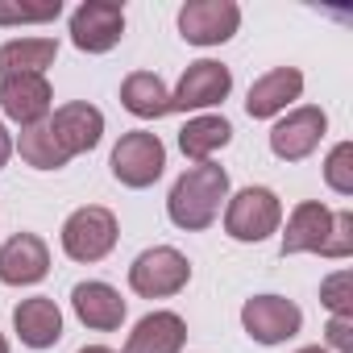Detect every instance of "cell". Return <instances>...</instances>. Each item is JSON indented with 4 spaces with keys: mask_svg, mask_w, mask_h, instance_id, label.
Listing matches in <instances>:
<instances>
[{
    "mask_svg": "<svg viewBox=\"0 0 353 353\" xmlns=\"http://www.w3.org/2000/svg\"><path fill=\"white\" fill-rule=\"evenodd\" d=\"M241 328L258 345H283L303 328V312L283 295H254L241 307Z\"/></svg>",
    "mask_w": 353,
    "mask_h": 353,
    "instance_id": "7",
    "label": "cell"
},
{
    "mask_svg": "<svg viewBox=\"0 0 353 353\" xmlns=\"http://www.w3.org/2000/svg\"><path fill=\"white\" fill-rule=\"evenodd\" d=\"M63 13L59 0L46 5H13V0H0V26H38V21H54Z\"/></svg>",
    "mask_w": 353,
    "mask_h": 353,
    "instance_id": "24",
    "label": "cell"
},
{
    "mask_svg": "<svg viewBox=\"0 0 353 353\" xmlns=\"http://www.w3.org/2000/svg\"><path fill=\"white\" fill-rule=\"evenodd\" d=\"M125 34V9L112 0H83L71 13V42L88 54H104Z\"/></svg>",
    "mask_w": 353,
    "mask_h": 353,
    "instance_id": "8",
    "label": "cell"
},
{
    "mask_svg": "<svg viewBox=\"0 0 353 353\" xmlns=\"http://www.w3.org/2000/svg\"><path fill=\"white\" fill-rule=\"evenodd\" d=\"M13 328H17L21 345L50 349L63 336V312H59V303L50 295H34V299H21L13 307Z\"/></svg>",
    "mask_w": 353,
    "mask_h": 353,
    "instance_id": "14",
    "label": "cell"
},
{
    "mask_svg": "<svg viewBox=\"0 0 353 353\" xmlns=\"http://www.w3.org/2000/svg\"><path fill=\"white\" fill-rule=\"evenodd\" d=\"M121 104L133 117H141V121H158V117L170 112V92H166V83L154 71H133L121 83Z\"/></svg>",
    "mask_w": 353,
    "mask_h": 353,
    "instance_id": "20",
    "label": "cell"
},
{
    "mask_svg": "<svg viewBox=\"0 0 353 353\" xmlns=\"http://www.w3.org/2000/svg\"><path fill=\"white\" fill-rule=\"evenodd\" d=\"M59 59L54 38H13L0 46V79L9 75H42Z\"/></svg>",
    "mask_w": 353,
    "mask_h": 353,
    "instance_id": "19",
    "label": "cell"
},
{
    "mask_svg": "<svg viewBox=\"0 0 353 353\" xmlns=\"http://www.w3.org/2000/svg\"><path fill=\"white\" fill-rule=\"evenodd\" d=\"M233 141V125L225 117H192L183 129H179V150L192 158V162H208L216 150H225Z\"/></svg>",
    "mask_w": 353,
    "mask_h": 353,
    "instance_id": "21",
    "label": "cell"
},
{
    "mask_svg": "<svg viewBox=\"0 0 353 353\" xmlns=\"http://www.w3.org/2000/svg\"><path fill=\"white\" fill-rule=\"evenodd\" d=\"M233 92V75L225 63H212V59H200L183 71L179 88L170 92V112L179 108V112H196V108H212L221 104L225 96Z\"/></svg>",
    "mask_w": 353,
    "mask_h": 353,
    "instance_id": "9",
    "label": "cell"
},
{
    "mask_svg": "<svg viewBox=\"0 0 353 353\" xmlns=\"http://www.w3.org/2000/svg\"><path fill=\"white\" fill-rule=\"evenodd\" d=\"M225 200H229V170L216 162H196L174 179V188L166 196V212L179 229L200 233L221 216Z\"/></svg>",
    "mask_w": 353,
    "mask_h": 353,
    "instance_id": "1",
    "label": "cell"
},
{
    "mask_svg": "<svg viewBox=\"0 0 353 353\" xmlns=\"http://www.w3.org/2000/svg\"><path fill=\"white\" fill-rule=\"evenodd\" d=\"M324 258H349L353 254V212H332V233L320 250Z\"/></svg>",
    "mask_w": 353,
    "mask_h": 353,
    "instance_id": "26",
    "label": "cell"
},
{
    "mask_svg": "<svg viewBox=\"0 0 353 353\" xmlns=\"http://www.w3.org/2000/svg\"><path fill=\"white\" fill-rule=\"evenodd\" d=\"M241 9L233 0H188L179 9V34L192 46H221L237 34Z\"/></svg>",
    "mask_w": 353,
    "mask_h": 353,
    "instance_id": "6",
    "label": "cell"
},
{
    "mask_svg": "<svg viewBox=\"0 0 353 353\" xmlns=\"http://www.w3.org/2000/svg\"><path fill=\"white\" fill-rule=\"evenodd\" d=\"M9 154H13V137H9V129H5V125H0V170H5Z\"/></svg>",
    "mask_w": 353,
    "mask_h": 353,
    "instance_id": "28",
    "label": "cell"
},
{
    "mask_svg": "<svg viewBox=\"0 0 353 353\" xmlns=\"http://www.w3.org/2000/svg\"><path fill=\"white\" fill-rule=\"evenodd\" d=\"M112 245H117V216L108 208L88 204V208H79V212L67 216V225H63V250H67V258H75V262H100V258L112 254Z\"/></svg>",
    "mask_w": 353,
    "mask_h": 353,
    "instance_id": "4",
    "label": "cell"
},
{
    "mask_svg": "<svg viewBox=\"0 0 353 353\" xmlns=\"http://www.w3.org/2000/svg\"><path fill=\"white\" fill-rule=\"evenodd\" d=\"M0 353H9V341H5V336H0Z\"/></svg>",
    "mask_w": 353,
    "mask_h": 353,
    "instance_id": "31",
    "label": "cell"
},
{
    "mask_svg": "<svg viewBox=\"0 0 353 353\" xmlns=\"http://www.w3.org/2000/svg\"><path fill=\"white\" fill-rule=\"evenodd\" d=\"M188 341V324L174 312H150L133 324L125 353H179Z\"/></svg>",
    "mask_w": 353,
    "mask_h": 353,
    "instance_id": "16",
    "label": "cell"
},
{
    "mask_svg": "<svg viewBox=\"0 0 353 353\" xmlns=\"http://www.w3.org/2000/svg\"><path fill=\"white\" fill-rule=\"evenodd\" d=\"M188 283H192V262H188L179 250H170V245H154V250L137 254L133 266H129V287H133L141 299L179 295Z\"/></svg>",
    "mask_w": 353,
    "mask_h": 353,
    "instance_id": "2",
    "label": "cell"
},
{
    "mask_svg": "<svg viewBox=\"0 0 353 353\" xmlns=\"http://www.w3.org/2000/svg\"><path fill=\"white\" fill-rule=\"evenodd\" d=\"M283 221V204L270 188H241L225 208V233L233 241H266Z\"/></svg>",
    "mask_w": 353,
    "mask_h": 353,
    "instance_id": "3",
    "label": "cell"
},
{
    "mask_svg": "<svg viewBox=\"0 0 353 353\" xmlns=\"http://www.w3.org/2000/svg\"><path fill=\"white\" fill-rule=\"evenodd\" d=\"M320 303L332 312V316H353V274L349 270H336L320 283Z\"/></svg>",
    "mask_w": 353,
    "mask_h": 353,
    "instance_id": "25",
    "label": "cell"
},
{
    "mask_svg": "<svg viewBox=\"0 0 353 353\" xmlns=\"http://www.w3.org/2000/svg\"><path fill=\"white\" fill-rule=\"evenodd\" d=\"M162 166H166V145H162L158 133L133 129L112 150V174L125 188H150V183H158Z\"/></svg>",
    "mask_w": 353,
    "mask_h": 353,
    "instance_id": "5",
    "label": "cell"
},
{
    "mask_svg": "<svg viewBox=\"0 0 353 353\" xmlns=\"http://www.w3.org/2000/svg\"><path fill=\"white\" fill-rule=\"evenodd\" d=\"M71 307H75V316H79L88 328H100V332H112V328H121V320H125V299H121V291H112L108 283H75Z\"/></svg>",
    "mask_w": 353,
    "mask_h": 353,
    "instance_id": "18",
    "label": "cell"
},
{
    "mask_svg": "<svg viewBox=\"0 0 353 353\" xmlns=\"http://www.w3.org/2000/svg\"><path fill=\"white\" fill-rule=\"evenodd\" d=\"M17 150H21V158H26L34 170H59V166H67V162H71V154H67V150H63V141L54 137L50 121H38V125L21 129Z\"/></svg>",
    "mask_w": 353,
    "mask_h": 353,
    "instance_id": "22",
    "label": "cell"
},
{
    "mask_svg": "<svg viewBox=\"0 0 353 353\" xmlns=\"http://www.w3.org/2000/svg\"><path fill=\"white\" fill-rule=\"evenodd\" d=\"M299 92H303V75H299L295 67H274V71H266L262 79H254L250 100H245V112H250L254 121L279 117L291 100H299Z\"/></svg>",
    "mask_w": 353,
    "mask_h": 353,
    "instance_id": "15",
    "label": "cell"
},
{
    "mask_svg": "<svg viewBox=\"0 0 353 353\" xmlns=\"http://www.w3.org/2000/svg\"><path fill=\"white\" fill-rule=\"evenodd\" d=\"M324 129H328V117H324V108H316V104H303V108L287 112V117H283V121L270 129V150H274L279 158H287V162H299V158H307V154L320 145Z\"/></svg>",
    "mask_w": 353,
    "mask_h": 353,
    "instance_id": "10",
    "label": "cell"
},
{
    "mask_svg": "<svg viewBox=\"0 0 353 353\" xmlns=\"http://www.w3.org/2000/svg\"><path fill=\"white\" fill-rule=\"evenodd\" d=\"M50 274V250L38 233H17L0 245V283L34 287Z\"/></svg>",
    "mask_w": 353,
    "mask_h": 353,
    "instance_id": "11",
    "label": "cell"
},
{
    "mask_svg": "<svg viewBox=\"0 0 353 353\" xmlns=\"http://www.w3.org/2000/svg\"><path fill=\"white\" fill-rule=\"evenodd\" d=\"M79 353H117V349H108V345H83Z\"/></svg>",
    "mask_w": 353,
    "mask_h": 353,
    "instance_id": "29",
    "label": "cell"
},
{
    "mask_svg": "<svg viewBox=\"0 0 353 353\" xmlns=\"http://www.w3.org/2000/svg\"><path fill=\"white\" fill-rule=\"evenodd\" d=\"M50 100H54V92H50L46 75H9V79H0V112L9 121H17L21 129L46 121Z\"/></svg>",
    "mask_w": 353,
    "mask_h": 353,
    "instance_id": "12",
    "label": "cell"
},
{
    "mask_svg": "<svg viewBox=\"0 0 353 353\" xmlns=\"http://www.w3.org/2000/svg\"><path fill=\"white\" fill-rule=\"evenodd\" d=\"M328 233H332V212L324 204H316V200L295 204V212L287 221V233H283V258L287 254H320Z\"/></svg>",
    "mask_w": 353,
    "mask_h": 353,
    "instance_id": "17",
    "label": "cell"
},
{
    "mask_svg": "<svg viewBox=\"0 0 353 353\" xmlns=\"http://www.w3.org/2000/svg\"><path fill=\"white\" fill-rule=\"evenodd\" d=\"M324 179L336 196H353V141L332 145V154L324 162Z\"/></svg>",
    "mask_w": 353,
    "mask_h": 353,
    "instance_id": "23",
    "label": "cell"
},
{
    "mask_svg": "<svg viewBox=\"0 0 353 353\" xmlns=\"http://www.w3.org/2000/svg\"><path fill=\"white\" fill-rule=\"evenodd\" d=\"M353 316H332L328 320V345L336 349V353H353Z\"/></svg>",
    "mask_w": 353,
    "mask_h": 353,
    "instance_id": "27",
    "label": "cell"
},
{
    "mask_svg": "<svg viewBox=\"0 0 353 353\" xmlns=\"http://www.w3.org/2000/svg\"><path fill=\"white\" fill-rule=\"evenodd\" d=\"M295 353H328V349H320V345H307V349H295Z\"/></svg>",
    "mask_w": 353,
    "mask_h": 353,
    "instance_id": "30",
    "label": "cell"
},
{
    "mask_svg": "<svg viewBox=\"0 0 353 353\" xmlns=\"http://www.w3.org/2000/svg\"><path fill=\"white\" fill-rule=\"evenodd\" d=\"M46 121H50L54 137L63 141V150H67L71 158L96 150L100 137H104V112H100L96 104H88V100H71V104L54 108V117H46Z\"/></svg>",
    "mask_w": 353,
    "mask_h": 353,
    "instance_id": "13",
    "label": "cell"
}]
</instances>
